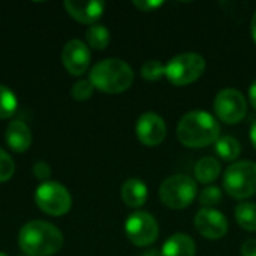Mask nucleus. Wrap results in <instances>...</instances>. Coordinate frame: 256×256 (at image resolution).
<instances>
[{"mask_svg":"<svg viewBox=\"0 0 256 256\" xmlns=\"http://www.w3.org/2000/svg\"><path fill=\"white\" fill-rule=\"evenodd\" d=\"M135 132L141 144L156 147L166 136V124L160 116L154 112H144L136 122Z\"/></svg>","mask_w":256,"mask_h":256,"instance_id":"11","label":"nucleus"},{"mask_svg":"<svg viewBox=\"0 0 256 256\" xmlns=\"http://www.w3.org/2000/svg\"><path fill=\"white\" fill-rule=\"evenodd\" d=\"M196 246L190 236L177 232L164 243L160 256H195Z\"/></svg>","mask_w":256,"mask_h":256,"instance_id":"15","label":"nucleus"},{"mask_svg":"<svg viewBox=\"0 0 256 256\" xmlns=\"http://www.w3.org/2000/svg\"><path fill=\"white\" fill-rule=\"evenodd\" d=\"M124 232L132 244L138 248H147L158 240L159 225L148 212H135L128 218L124 224Z\"/></svg>","mask_w":256,"mask_h":256,"instance_id":"8","label":"nucleus"},{"mask_svg":"<svg viewBox=\"0 0 256 256\" xmlns=\"http://www.w3.org/2000/svg\"><path fill=\"white\" fill-rule=\"evenodd\" d=\"M224 189L236 200H246L256 194V164L242 160L226 168L224 174Z\"/></svg>","mask_w":256,"mask_h":256,"instance_id":"5","label":"nucleus"},{"mask_svg":"<svg viewBox=\"0 0 256 256\" xmlns=\"http://www.w3.org/2000/svg\"><path fill=\"white\" fill-rule=\"evenodd\" d=\"M236 220L237 224L249 232L256 231V204L255 202H242L236 207Z\"/></svg>","mask_w":256,"mask_h":256,"instance_id":"19","label":"nucleus"},{"mask_svg":"<svg viewBox=\"0 0 256 256\" xmlns=\"http://www.w3.org/2000/svg\"><path fill=\"white\" fill-rule=\"evenodd\" d=\"M38 207L50 216H63L72 207V196L69 190L56 182L42 183L34 192Z\"/></svg>","mask_w":256,"mask_h":256,"instance_id":"7","label":"nucleus"},{"mask_svg":"<svg viewBox=\"0 0 256 256\" xmlns=\"http://www.w3.org/2000/svg\"><path fill=\"white\" fill-rule=\"evenodd\" d=\"M90 82L105 93H122L134 82V69L122 58H104L90 70Z\"/></svg>","mask_w":256,"mask_h":256,"instance_id":"3","label":"nucleus"},{"mask_svg":"<svg viewBox=\"0 0 256 256\" xmlns=\"http://www.w3.org/2000/svg\"><path fill=\"white\" fill-rule=\"evenodd\" d=\"M33 174L36 176L38 180H42L45 183L51 177V168L46 162H36L33 165Z\"/></svg>","mask_w":256,"mask_h":256,"instance_id":"26","label":"nucleus"},{"mask_svg":"<svg viewBox=\"0 0 256 256\" xmlns=\"http://www.w3.org/2000/svg\"><path fill=\"white\" fill-rule=\"evenodd\" d=\"M177 138L189 148H202L220 138V124L207 111H190L180 118Z\"/></svg>","mask_w":256,"mask_h":256,"instance_id":"1","label":"nucleus"},{"mask_svg":"<svg viewBox=\"0 0 256 256\" xmlns=\"http://www.w3.org/2000/svg\"><path fill=\"white\" fill-rule=\"evenodd\" d=\"M165 75V64L159 60H147L141 66V76L147 81H158Z\"/></svg>","mask_w":256,"mask_h":256,"instance_id":"22","label":"nucleus"},{"mask_svg":"<svg viewBox=\"0 0 256 256\" xmlns=\"http://www.w3.org/2000/svg\"><path fill=\"white\" fill-rule=\"evenodd\" d=\"M224 195H222V190L218 186H207L201 194H200V202L202 207L206 208H212L214 206H218L220 201H222Z\"/></svg>","mask_w":256,"mask_h":256,"instance_id":"23","label":"nucleus"},{"mask_svg":"<svg viewBox=\"0 0 256 256\" xmlns=\"http://www.w3.org/2000/svg\"><path fill=\"white\" fill-rule=\"evenodd\" d=\"M195 230L208 240H219L228 232V219L225 214L214 208L202 207L195 219H194Z\"/></svg>","mask_w":256,"mask_h":256,"instance_id":"10","label":"nucleus"},{"mask_svg":"<svg viewBox=\"0 0 256 256\" xmlns=\"http://www.w3.org/2000/svg\"><path fill=\"white\" fill-rule=\"evenodd\" d=\"M220 176V162L213 156L201 158L195 165V177L200 183H213Z\"/></svg>","mask_w":256,"mask_h":256,"instance_id":"17","label":"nucleus"},{"mask_svg":"<svg viewBox=\"0 0 256 256\" xmlns=\"http://www.w3.org/2000/svg\"><path fill=\"white\" fill-rule=\"evenodd\" d=\"M6 144L16 153L26 152L32 144L30 128L22 120H12L6 129Z\"/></svg>","mask_w":256,"mask_h":256,"instance_id":"14","label":"nucleus"},{"mask_svg":"<svg viewBox=\"0 0 256 256\" xmlns=\"http://www.w3.org/2000/svg\"><path fill=\"white\" fill-rule=\"evenodd\" d=\"M250 141L254 144V148L256 150V120L252 123V126H250Z\"/></svg>","mask_w":256,"mask_h":256,"instance_id":"30","label":"nucleus"},{"mask_svg":"<svg viewBox=\"0 0 256 256\" xmlns=\"http://www.w3.org/2000/svg\"><path fill=\"white\" fill-rule=\"evenodd\" d=\"M88 45L94 50H104L110 44V30L102 24H93L86 32Z\"/></svg>","mask_w":256,"mask_h":256,"instance_id":"20","label":"nucleus"},{"mask_svg":"<svg viewBox=\"0 0 256 256\" xmlns=\"http://www.w3.org/2000/svg\"><path fill=\"white\" fill-rule=\"evenodd\" d=\"M62 60H63V64H64L66 70L70 75L80 76V75H82L88 69V64H90V60H92V54H90L88 46L82 40L70 39L63 46Z\"/></svg>","mask_w":256,"mask_h":256,"instance_id":"12","label":"nucleus"},{"mask_svg":"<svg viewBox=\"0 0 256 256\" xmlns=\"http://www.w3.org/2000/svg\"><path fill=\"white\" fill-rule=\"evenodd\" d=\"M214 150H216L218 156L222 160L232 162V160H236L240 156L242 146H240V142H238L237 138H234L231 135H225V136H220L214 142Z\"/></svg>","mask_w":256,"mask_h":256,"instance_id":"18","label":"nucleus"},{"mask_svg":"<svg viewBox=\"0 0 256 256\" xmlns=\"http://www.w3.org/2000/svg\"><path fill=\"white\" fill-rule=\"evenodd\" d=\"M214 111L219 120L226 124L240 123L248 112V104L242 92L236 88H224L214 98Z\"/></svg>","mask_w":256,"mask_h":256,"instance_id":"9","label":"nucleus"},{"mask_svg":"<svg viewBox=\"0 0 256 256\" xmlns=\"http://www.w3.org/2000/svg\"><path fill=\"white\" fill-rule=\"evenodd\" d=\"M249 98H250L252 106L256 110V80L250 84V87H249Z\"/></svg>","mask_w":256,"mask_h":256,"instance_id":"29","label":"nucleus"},{"mask_svg":"<svg viewBox=\"0 0 256 256\" xmlns=\"http://www.w3.org/2000/svg\"><path fill=\"white\" fill-rule=\"evenodd\" d=\"M242 256H256L255 238H249L242 244Z\"/></svg>","mask_w":256,"mask_h":256,"instance_id":"28","label":"nucleus"},{"mask_svg":"<svg viewBox=\"0 0 256 256\" xmlns=\"http://www.w3.org/2000/svg\"><path fill=\"white\" fill-rule=\"evenodd\" d=\"M0 256H8L6 254H3V252H0Z\"/></svg>","mask_w":256,"mask_h":256,"instance_id":"33","label":"nucleus"},{"mask_svg":"<svg viewBox=\"0 0 256 256\" xmlns=\"http://www.w3.org/2000/svg\"><path fill=\"white\" fill-rule=\"evenodd\" d=\"M206 70V60L196 52L178 54L165 64V76L174 86H189Z\"/></svg>","mask_w":256,"mask_h":256,"instance_id":"6","label":"nucleus"},{"mask_svg":"<svg viewBox=\"0 0 256 256\" xmlns=\"http://www.w3.org/2000/svg\"><path fill=\"white\" fill-rule=\"evenodd\" d=\"M64 8L68 14L82 24H96V21L102 16L105 3L99 0L81 2V0H66Z\"/></svg>","mask_w":256,"mask_h":256,"instance_id":"13","label":"nucleus"},{"mask_svg":"<svg viewBox=\"0 0 256 256\" xmlns=\"http://www.w3.org/2000/svg\"><path fill=\"white\" fill-rule=\"evenodd\" d=\"M148 198V188L141 178H129L122 186V200L128 207L138 208L146 204Z\"/></svg>","mask_w":256,"mask_h":256,"instance_id":"16","label":"nucleus"},{"mask_svg":"<svg viewBox=\"0 0 256 256\" xmlns=\"http://www.w3.org/2000/svg\"><path fill=\"white\" fill-rule=\"evenodd\" d=\"M250 32H252V38H254L256 44V10L254 16H252V21H250Z\"/></svg>","mask_w":256,"mask_h":256,"instance_id":"31","label":"nucleus"},{"mask_svg":"<svg viewBox=\"0 0 256 256\" xmlns=\"http://www.w3.org/2000/svg\"><path fill=\"white\" fill-rule=\"evenodd\" d=\"M198 194L196 182L184 174H176L165 178L159 188L160 201L174 210H182L189 207Z\"/></svg>","mask_w":256,"mask_h":256,"instance_id":"4","label":"nucleus"},{"mask_svg":"<svg viewBox=\"0 0 256 256\" xmlns=\"http://www.w3.org/2000/svg\"><path fill=\"white\" fill-rule=\"evenodd\" d=\"M18 106L16 96L10 88L0 84V118H9L15 114Z\"/></svg>","mask_w":256,"mask_h":256,"instance_id":"21","label":"nucleus"},{"mask_svg":"<svg viewBox=\"0 0 256 256\" xmlns=\"http://www.w3.org/2000/svg\"><path fill=\"white\" fill-rule=\"evenodd\" d=\"M14 171H15L14 159L9 156V153L0 148V183L8 182L14 176Z\"/></svg>","mask_w":256,"mask_h":256,"instance_id":"25","label":"nucleus"},{"mask_svg":"<svg viewBox=\"0 0 256 256\" xmlns=\"http://www.w3.org/2000/svg\"><path fill=\"white\" fill-rule=\"evenodd\" d=\"M141 256H160V252L159 250H148V252H146V254H142Z\"/></svg>","mask_w":256,"mask_h":256,"instance_id":"32","label":"nucleus"},{"mask_svg":"<svg viewBox=\"0 0 256 256\" xmlns=\"http://www.w3.org/2000/svg\"><path fill=\"white\" fill-rule=\"evenodd\" d=\"M93 84L90 82V80H80L74 84L70 94L74 99L76 100H87L92 94H93Z\"/></svg>","mask_w":256,"mask_h":256,"instance_id":"24","label":"nucleus"},{"mask_svg":"<svg viewBox=\"0 0 256 256\" xmlns=\"http://www.w3.org/2000/svg\"><path fill=\"white\" fill-rule=\"evenodd\" d=\"M20 249L28 256H51L63 246V234L50 222L32 220L18 234Z\"/></svg>","mask_w":256,"mask_h":256,"instance_id":"2","label":"nucleus"},{"mask_svg":"<svg viewBox=\"0 0 256 256\" xmlns=\"http://www.w3.org/2000/svg\"><path fill=\"white\" fill-rule=\"evenodd\" d=\"M162 4H164L162 0H135L134 2V6L142 12H152L156 8H160Z\"/></svg>","mask_w":256,"mask_h":256,"instance_id":"27","label":"nucleus"}]
</instances>
